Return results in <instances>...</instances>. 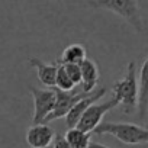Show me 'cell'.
<instances>
[{
  "label": "cell",
  "instance_id": "obj_18",
  "mask_svg": "<svg viewBox=\"0 0 148 148\" xmlns=\"http://www.w3.org/2000/svg\"><path fill=\"white\" fill-rule=\"evenodd\" d=\"M145 128H147V129H148V123H147V126H145Z\"/></svg>",
  "mask_w": 148,
  "mask_h": 148
},
{
  "label": "cell",
  "instance_id": "obj_1",
  "mask_svg": "<svg viewBox=\"0 0 148 148\" xmlns=\"http://www.w3.org/2000/svg\"><path fill=\"white\" fill-rule=\"evenodd\" d=\"M113 97L119 102L122 112L125 115H131L138 109V77H136V65L135 61L128 64L125 76L115 82L112 86Z\"/></svg>",
  "mask_w": 148,
  "mask_h": 148
},
{
  "label": "cell",
  "instance_id": "obj_17",
  "mask_svg": "<svg viewBox=\"0 0 148 148\" xmlns=\"http://www.w3.org/2000/svg\"><path fill=\"white\" fill-rule=\"evenodd\" d=\"M87 148H109L106 145H102V144H97V142H90V145Z\"/></svg>",
  "mask_w": 148,
  "mask_h": 148
},
{
  "label": "cell",
  "instance_id": "obj_11",
  "mask_svg": "<svg viewBox=\"0 0 148 148\" xmlns=\"http://www.w3.org/2000/svg\"><path fill=\"white\" fill-rule=\"evenodd\" d=\"M29 64L36 70V76L38 80L47 86V87H55V77H57V71H58V64H47L41 61L39 58H29Z\"/></svg>",
  "mask_w": 148,
  "mask_h": 148
},
{
  "label": "cell",
  "instance_id": "obj_4",
  "mask_svg": "<svg viewBox=\"0 0 148 148\" xmlns=\"http://www.w3.org/2000/svg\"><path fill=\"white\" fill-rule=\"evenodd\" d=\"M29 92L34 99V115H32V125L45 123V119L51 115L55 106V90H41L35 87H29Z\"/></svg>",
  "mask_w": 148,
  "mask_h": 148
},
{
  "label": "cell",
  "instance_id": "obj_12",
  "mask_svg": "<svg viewBox=\"0 0 148 148\" xmlns=\"http://www.w3.org/2000/svg\"><path fill=\"white\" fill-rule=\"evenodd\" d=\"M86 48L80 44H71L64 48L61 54V64H82L86 60Z\"/></svg>",
  "mask_w": 148,
  "mask_h": 148
},
{
  "label": "cell",
  "instance_id": "obj_5",
  "mask_svg": "<svg viewBox=\"0 0 148 148\" xmlns=\"http://www.w3.org/2000/svg\"><path fill=\"white\" fill-rule=\"evenodd\" d=\"M118 106H119V102L115 97H112V99H109V100H106L103 103H93L83 113V116H82V119H80V122H79V125L76 128L93 134V131L102 123L103 116L109 110H112V109H115Z\"/></svg>",
  "mask_w": 148,
  "mask_h": 148
},
{
  "label": "cell",
  "instance_id": "obj_7",
  "mask_svg": "<svg viewBox=\"0 0 148 148\" xmlns=\"http://www.w3.org/2000/svg\"><path fill=\"white\" fill-rule=\"evenodd\" d=\"M106 95V89L105 87H99L96 90H93L92 93L86 95L80 102H77L76 105H74V108L68 112V115L65 116V125L67 128H76L83 116V113L87 110L89 106H92L93 103H96L99 99H102L103 96Z\"/></svg>",
  "mask_w": 148,
  "mask_h": 148
},
{
  "label": "cell",
  "instance_id": "obj_9",
  "mask_svg": "<svg viewBox=\"0 0 148 148\" xmlns=\"http://www.w3.org/2000/svg\"><path fill=\"white\" fill-rule=\"evenodd\" d=\"M82 92L84 95L92 93L93 90H96V86L99 83L100 79V73H99V67L93 60L86 58L82 64Z\"/></svg>",
  "mask_w": 148,
  "mask_h": 148
},
{
  "label": "cell",
  "instance_id": "obj_13",
  "mask_svg": "<svg viewBox=\"0 0 148 148\" xmlns=\"http://www.w3.org/2000/svg\"><path fill=\"white\" fill-rule=\"evenodd\" d=\"M90 132L82 131L79 128H70L65 132L64 138L73 148H87L90 145Z\"/></svg>",
  "mask_w": 148,
  "mask_h": 148
},
{
  "label": "cell",
  "instance_id": "obj_2",
  "mask_svg": "<svg viewBox=\"0 0 148 148\" xmlns=\"http://www.w3.org/2000/svg\"><path fill=\"white\" fill-rule=\"evenodd\" d=\"M93 134L96 135H112L126 145H141L148 144V129L135 123H115L102 122Z\"/></svg>",
  "mask_w": 148,
  "mask_h": 148
},
{
  "label": "cell",
  "instance_id": "obj_15",
  "mask_svg": "<svg viewBox=\"0 0 148 148\" xmlns=\"http://www.w3.org/2000/svg\"><path fill=\"white\" fill-rule=\"evenodd\" d=\"M64 68H65V73L68 74V77L71 79V82L74 84L82 83V67H80V64H65Z\"/></svg>",
  "mask_w": 148,
  "mask_h": 148
},
{
  "label": "cell",
  "instance_id": "obj_14",
  "mask_svg": "<svg viewBox=\"0 0 148 148\" xmlns=\"http://www.w3.org/2000/svg\"><path fill=\"white\" fill-rule=\"evenodd\" d=\"M74 84L71 82V79L68 77V74L65 73V68L64 65H58V71H57V77H55V87L57 90H61V92H71L74 89Z\"/></svg>",
  "mask_w": 148,
  "mask_h": 148
},
{
  "label": "cell",
  "instance_id": "obj_6",
  "mask_svg": "<svg viewBox=\"0 0 148 148\" xmlns=\"http://www.w3.org/2000/svg\"><path fill=\"white\" fill-rule=\"evenodd\" d=\"M55 95H57V97H55L54 110L45 119V123L60 119V118H65L68 115V112L74 108V105L86 96L83 92H61V90H55Z\"/></svg>",
  "mask_w": 148,
  "mask_h": 148
},
{
  "label": "cell",
  "instance_id": "obj_16",
  "mask_svg": "<svg viewBox=\"0 0 148 148\" xmlns=\"http://www.w3.org/2000/svg\"><path fill=\"white\" fill-rule=\"evenodd\" d=\"M52 147H54V148H73V147L67 142V139L64 138V135H55L54 142H52Z\"/></svg>",
  "mask_w": 148,
  "mask_h": 148
},
{
  "label": "cell",
  "instance_id": "obj_10",
  "mask_svg": "<svg viewBox=\"0 0 148 148\" xmlns=\"http://www.w3.org/2000/svg\"><path fill=\"white\" fill-rule=\"evenodd\" d=\"M138 112L139 119H145L148 113V57L141 65L138 82Z\"/></svg>",
  "mask_w": 148,
  "mask_h": 148
},
{
  "label": "cell",
  "instance_id": "obj_3",
  "mask_svg": "<svg viewBox=\"0 0 148 148\" xmlns=\"http://www.w3.org/2000/svg\"><path fill=\"white\" fill-rule=\"evenodd\" d=\"M89 5L95 9H108L123 18L136 32H142L144 25L136 0H92Z\"/></svg>",
  "mask_w": 148,
  "mask_h": 148
},
{
  "label": "cell",
  "instance_id": "obj_8",
  "mask_svg": "<svg viewBox=\"0 0 148 148\" xmlns=\"http://www.w3.org/2000/svg\"><path fill=\"white\" fill-rule=\"evenodd\" d=\"M55 138V132L47 123L32 125L26 131V142L31 148H48Z\"/></svg>",
  "mask_w": 148,
  "mask_h": 148
}]
</instances>
